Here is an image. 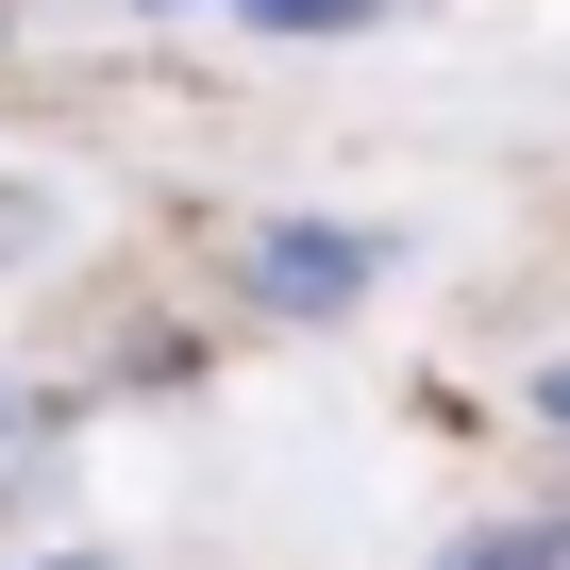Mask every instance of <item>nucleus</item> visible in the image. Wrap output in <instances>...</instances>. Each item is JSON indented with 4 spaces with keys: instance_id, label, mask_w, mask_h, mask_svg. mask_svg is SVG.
<instances>
[{
    "instance_id": "obj_2",
    "label": "nucleus",
    "mask_w": 570,
    "mask_h": 570,
    "mask_svg": "<svg viewBox=\"0 0 570 570\" xmlns=\"http://www.w3.org/2000/svg\"><path fill=\"white\" fill-rule=\"evenodd\" d=\"M18 235H35V202H0V252H18Z\"/></svg>"
},
{
    "instance_id": "obj_1",
    "label": "nucleus",
    "mask_w": 570,
    "mask_h": 570,
    "mask_svg": "<svg viewBox=\"0 0 570 570\" xmlns=\"http://www.w3.org/2000/svg\"><path fill=\"white\" fill-rule=\"evenodd\" d=\"M370 268H386V252L336 235V218H268V235H252V303H268V320H336Z\"/></svg>"
}]
</instances>
